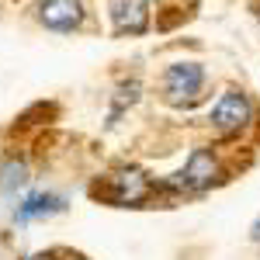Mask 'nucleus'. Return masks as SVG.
<instances>
[{"mask_svg":"<svg viewBox=\"0 0 260 260\" xmlns=\"http://www.w3.org/2000/svg\"><path fill=\"white\" fill-rule=\"evenodd\" d=\"M90 194L108 205H118V208H128V205H139L153 194V180L142 174L139 167H118L115 174H108L104 180H98L90 187Z\"/></svg>","mask_w":260,"mask_h":260,"instance_id":"obj_1","label":"nucleus"},{"mask_svg":"<svg viewBox=\"0 0 260 260\" xmlns=\"http://www.w3.org/2000/svg\"><path fill=\"white\" fill-rule=\"evenodd\" d=\"M215 180H219V160L208 149H194L187 156V163H184V170L174 174V177H167L160 187L163 191H205Z\"/></svg>","mask_w":260,"mask_h":260,"instance_id":"obj_2","label":"nucleus"},{"mask_svg":"<svg viewBox=\"0 0 260 260\" xmlns=\"http://www.w3.org/2000/svg\"><path fill=\"white\" fill-rule=\"evenodd\" d=\"M201 83H205V70H201L198 62H177L163 77V94H167L170 104L184 108V104H194L198 101Z\"/></svg>","mask_w":260,"mask_h":260,"instance_id":"obj_3","label":"nucleus"},{"mask_svg":"<svg viewBox=\"0 0 260 260\" xmlns=\"http://www.w3.org/2000/svg\"><path fill=\"white\" fill-rule=\"evenodd\" d=\"M35 18L49 31H77L83 24V0H39Z\"/></svg>","mask_w":260,"mask_h":260,"instance_id":"obj_4","label":"nucleus"},{"mask_svg":"<svg viewBox=\"0 0 260 260\" xmlns=\"http://www.w3.org/2000/svg\"><path fill=\"white\" fill-rule=\"evenodd\" d=\"M250 121V101L243 90H225L215 108H212V125L219 136H236L243 125Z\"/></svg>","mask_w":260,"mask_h":260,"instance_id":"obj_5","label":"nucleus"},{"mask_svg":"<svg viewBox=\"0 0 260 260\" xmlns=\"http://www.w3.org/2000/svg\"><path fill=\"white\" fill-rule=\"evenodd\" d=\"M111 24L115 35H142L149 28V4L146 0H111Z\"/></svg>","mask_w":260,"mask_h":260,"instance_id":"obj_6","label":"nucleus"},{"mask_svg":"<svg viewBox=\"0 0 260 260\" xmlns=\"http://www.w3.org/2000/svg\"><path fill=\"white\" fill-rule=\"evenodd\" d=\"M66 208V201L52 191H31L28 198H21V205L14 208V222H35V219H49Z\"/></svg>","mask_w":260,"mask_h":260,"instance_id":"obj_7","label":"nucleus"},{"mask_svg":"<svg viewBox=\"0 0 260 260\" xmlns=\"http://www.w3.org/2000/svg\"><path fill=\"white\" fill-rule=\"evenodd\" d=\"M24 184H28V163L24 160H11L0 170V187H4V191H18Z\"/></svg>","mask_w":260,"mask_h":260,"instance_id":"obj_8","label":"nucleus"},{"mask_svg":"<svg viewBox=\"0 0 260 260\" xmlns=\"http://www.w3.org/2000/svg\"><path fill=\"white\" fill-rule=\"evenodd\" d=\"M24 260H59V250H42V253H31Z\"/></svg>","mask_w":260,"mask_h":260,"instance_id":"obj_9","label":"nucleus"},{"mask_svg":"<svg viewBox=\"0 0 260 260\" xmlns=\"http://www.w3.org/2000/svg\"><path fill=\"white\" fill-rule=\"evenodd\" d=\"M253 240H260V222H257V225H253Z\"/></svg>","mask_w":260,"mask_h":260,"instance_id":"obj_10","label":"nucleus"},{"mask_svg":"<svg viewBox=\"0 0 260 260\" xmlns=\"http://www.w3.org/2000/svg\"><path fill=\"white\" fill-rule=\"evenodd\" d=\"M66 260H83V257H77V253H73V257H66Z\"/></svg>","mask_w":260,"mask_h":260,"instance_id":"obj_11","label":"nucleus"}]
</instances>
